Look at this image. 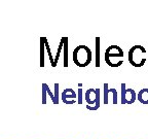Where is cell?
<instances>
[{
	"instance_id": "10",
	"label": "cell",
	"mask_w": 148,
	"mask_h": 139,
	"mask_svg": "<svg viewBox=\"0 0 148 139\" xmlns=\"http://www.w3.org/2000/svg\"><path fill=\"white\" fill-rule=\"evenodd\" d=\"M64 40V45H63V50H64V67H68V38L67 37H63Z\"/></svg>"
},
{
	"instance_id": "7",
	"label": "cell",
	"mask_w": 148,
	"mask_h": 139,
	"mask_svg": "<svg viewBox=\"0 0 148 139\" xmlns=\"http://www.w3.org/2000/svg\"><path fill=\"white\" fill-rule=\"evenodd\" d=\"M84 98L86 101L88 102V105H95L96 100H97V92L96 89H88L84 94Z\"/></svg>"
},
{
	"instance_id": "9",
	"label": "cell",
	"mask_w": 148,
	"mask_h": 139,
	"mask_svg": "<svg viewBox=\"0 0 148 139\" xmlns=\"http://www.w3.org/2000/svg\"><path fill=\"white\" fill-rule=\"evenodd\" d=\"M44 49H45V37L40 38V66L44 67Z\"/></svg>"
},
{
	"instance_id": "16",
	"label": "cell",
	"mask_w": 148,
	"mask_h": 139,
	"mask_svg": "<svg viewBox=\"0 0 148 139\" xmlns=\"http://www.w3.org/2000/svg\"><path fill=\"white\" fill-rule=\"evenodd\" d=\"M77 103L82 104V89H78V95H77Z\"/></svg>"
},
{
	"instance_id": "13",
	"label": "cell",
	"mask_w": 148,
	"mask_h": 139,
	"mask_svg": "<svg viewBox=\"0 0 148 139\" xmlns=\"http://www.w3.org/2000/svg\"><path fill=\"white\" fill-rule=\"evenodd\" d=\"M47 85L42 83L41 86V94H42V104H46V94H47Z\"/></svg>"
},
{
	"instance_id": "15",
	"label": "cell",
	"mask_w": 148,
	"mask_h": 139,
	"mask_svg": "<svg viewBox=\"0 0 148 139\" xmlns=\"http://www.w3.org/2000/svg\"><path fill=\"white\" fill-rule=\"evenodd\" d=\"M55 103L53 104H59V83H55Z\"/></svg>"
},
{
	"instance_id": "11",
	"label": "cell",
	"mask_w": 148,
	"mask_h": 139,
	"mask_svg": "<svg viewBox=\"0 0 148 139\" xmlns=\"http://www.w3.org/2000/svg\"><path fill=\"white\" fill-rule=\"evenodd\" d=\"M96 67H100V37H96Z\"/></svg>"
},
{
	"instance_id": "12",
	"label": "cell",
	"mask_w": 148,
	"mask_h": 139,
	"mask_svg": "<svg viewBox=\"0 0 148 139\" xmlns=\"http://www.w3.org/2000/svg\"><path fill=\"white\" fill-rule=\"evenodd\" d=\"M96 92H97V100H96V104L94 106H90V105H86V108L90 109V110H97L100 107V89H96Z\"/></svg>"
},
{
	"instance_id": "2",
	"label": "cell",
	"mask_w": 148,
	"mask_h": 139,
	"mask_svg": "<svg viewBox=\"0 0 148 139\" xmlns=\"http://www.w3.org/2000/svg\"><path fill=\"white\" fill-rule=\"evenodd\" d=\"M146 50L142 45H134L129 51V62L134 67H141L146 62Z\"/></svg>"
},
{
	"instance_id": "5",
	"label": "cell",
	"mask_w": 148,
	"mask_h": 139,
	"mask_svg": "<svg viewBox=\"0 0 148 139\" xmlns=\"http://www.w3.org/2000/svg\"><path fill=\"white\" fill-rule=\"evenodd\" d=\"M111 57H114V58L123 57V49L119 47L118 45H110L106 50V53H105V61H108L109 59H111Z\"/></svg>"
},
{
	"instance_id": "8",
	"label": "cell",
	"mask_w": 148,
	"mask_h": 139,
	"mask_svg": "<svg viewBox=\"0 0 148 139\" xmlns=\"http://www.w3.org/2000/svg\"><path fill=\"white\" fill-rule=\"evenodd\" d=\"M137 100L144 105L148 104V89H142L137 94Z\"/></svg>"
},
{
	"instance_id": "4",
	"label": "cell",
	"mask_w": 148,
	"mask_h": 139,
	"mask_svg": "<svg viewBox=\"0 0 148 139\" xmlns=\"http://www.w3.org/2000/svg\"><path fill=\"white\" fill-rule=\"evenodd\" d=\"M61 97H62V101L67 105H72L77 102L76 93L74 92V90H72V89H65L62 92Z\"/></svg>"
},
{
	"instance_id": "14",
	"label": "cell",
	"mask_w": 148,
	"mask_h": 139,
	"mask_svg": "<svg viewBox=\"0 0 148 139\" xmlns=\"http://www.w3.org/2000/svg\"><path fill=\"white\" fill-rule=\"evenodd\" d=\"M63 45H64V40H63V37H62V39H61V42H60V45H59L58 52H57V56H56V59H55V66H53V67H56V66H57V61L59 60V57H60V52H61V50L63 49Z\"/></svg>"
},
{
	"instance_id": "3",
	"label": "cell",
	"mask_w": 148,
	"mask_h": 139,
	"mask_svg": "<svg viewBox=\"0 0 148 139\" xmlns=\"http://www.w3.org/2000/svg\"><path fill=\"white\" fill-rule=\"evenodd\" d=\"M137 99V94L134 89H127L125 83H121V104L131 105Z\"/></svg>"
},
{
	"instance_id": "1",
	"label": "cell",
	"mask_w": 148,
	"mask_h": 139,
	"mask_svg": "<svg viewBox=\"0 0 148 139\" xmlns=\"http://www.w3.org/2000/svg\"><path fill=\"white\" fill-rule=\"evenodd\" d=\"M73 61L78 67H86L92 61V52L86 45H78L73 51Z\"/></svg>"
},
{
	"instance_id": "6",
	"label": "cell",
	"mask_w": 148,
	"mask_h": 139,
	"mask_svg": "<svg viewBox=\"0 0 148 139\" xmlns=\"http://www.w3.org/2000/svg\"><path fill=\"white\" fill-rule=\"evenodd\" d=\"M109 93L113 95V104H117V92L115 89H109L108 83H104V104H108V96Z\"/></svg>"
}]
</instances>
